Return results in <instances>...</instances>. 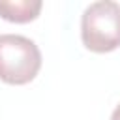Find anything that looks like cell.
<instances>
[{
	"label": "cell",
	"instance_id": "277c9868",
	"mask_svg": "<svg viewBox=\"0 0 120 120\" xmlns=\"http://www.w3.org/2000/svg\"><path fill=\"white\" fill-rule=\"evenodd\" d=\"M111 120H120V103L116 105V109L112 111V114H111Z\"/></svg>",
	"mask_w": 120,
	"mask_h": 120
},
{
	"label": "cell",
	"instance_id": "6da1fadb",
	"mask_svg": "<svg viewBox=\"0 0 120 120\" xmlns=\"http://www.w3.org/2000/svg\"><path fill=\"white\" fill-rule=\"evenodd\" d=\"M81 38L94 52H111L120 47V4L99 0L90 4L81 17Z\"/></svg>",
	"mask_w": 120,
	"mask_h": 120
},
{
	"label": "cell",
	"instance_id": "7a4b0ae2",
	"mask_svg": "<svg viewBox=\"0 0 120 120\" xmlns=\"http://www.w3.org/2000/svg\"><path fill=\"white\" fill-rule=\"evenodd\" d=\"M41 69L38 45L19 34H0V81L26 84Z\"/></svg>",
	"mask_w": 120,
	"mask_h": 120
},
{
	"label": "cell",
	"instance_id": "3957f363",
	"mask_svg": "<svg viewBox=\"0 0 120 120\" xmlns=\"http://www.w3.org/2000/svg\"><path fill=\"white\" fill-rule=\"evenodd\" d=\"M41 0H0V17L9 22H30L41 11Z\"/></svg>",
	"mask_w": 120,
	"mask_h": 120
}]
</instances>
